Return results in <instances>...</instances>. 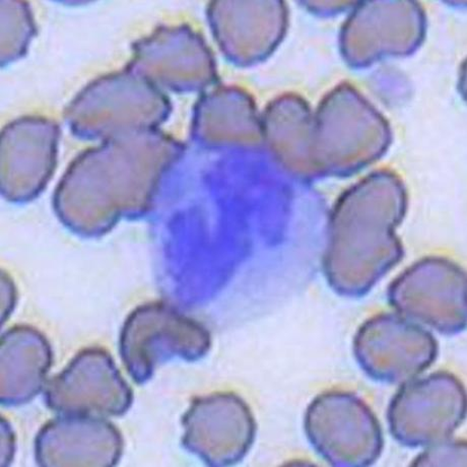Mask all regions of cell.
Instances as JSON below:
<instances>
[{"instance_id":"1","label":"cell","mask_w":467,"mask_h":467,"mask_svg":"<svg viewBox=\"0 0 467 467\" xmlns=\"http://www.w3.org/2000/svg\"><path fill=\"white\" fill-rule=\"evenodd\" d=\"M305 432L317 452L335 466H369L381 455V425L357 394L330 390L318 395L305 415Z\"/></svg>"},{"instance_id":"2","label":"cell","mask_w":467,"mask_h":467,"mask_svg":"<svg viewBox=\"0 0 467 467\" xmlns=\"http://www.w3.org/2000/svg\"><path fill=\"white\" fill-rule=\"evenodd\" d=\"M465 416V389L448 372L403 383L389 409L392 436L409 447L429 446L451 438Z\"/></svg>"},{"instance_id":"3","label":"cell","mask_w":467,"mask_h":467,"mask_svg":"<svg viewBox=\"0 0 467 467\" xmlns=\"http://www.w3.org/2000/svg\"><path fill=\"white\" fill-rule=\"evenodd\" d=\"M133 392L111 356L86 349L45 385V400L65 415L121 416L131 407Z\"/></svg>"},{"instance_id":"4","label":"cell","mask_w":467,"mask_h":467,"mask_svg":"<svg viewBox=\"0 0 467 467\" xmlns=\"http://www.w3.org/2000/svg\"><path fill=\"white\" fill-rule=\"evenodd\" d=\"M183 444L206 464H235L246 456L256 435V421L239 395L217 392L196 399L182 420Z\"/></svg>"},{"instance_id":"5","label":"cell","mask_w":467,"mask_h":467,"mask_svg":"<svg viewBox=\"0 0 467 467\" xmlns=\"http://www.w3.org/2000/svg\"><path fill=\"white\" fill-rule=\"evenodd\" d=\"M355 354L362 370L372 379L403 384L417 379L436 360L432 337L400 320L379 319L358 336Z\"/></svg>"},{"instance_id":"6","label":"cell","mask_w":467,"mask_h":467,"mask_svg":"<svg viewBox=\"0 0 467 467\" xmlns=\"http://www.w3.org/2000/svg\"><path fill=\"white\" fill-rule=\"evenodd\" d=\"M35 451L42 466H114L123 439L103 417L66 415L41 429Z\"/></svg>"},{"instance_id":"7","label":"cell","mask_w":467,"mask_h":467,"mask_svg":"<svg viewBox=\"0 0 467 467\" xmlns=\"http://www.w3.org/2000/svg\"><path fill=\"white\" fill-rule=\"evenodd\" d=\"M145 321L133 317L125 327L121 339V356L125 368L136 382L148 380L159 365L158 348L170 344L183 358L182 346L191 360L202 357L210 348L206 332L192 321L176 317L164 308L147 309L140 312Z\"/></svg>"},{"instance_id":"8","label":"cell","mask_w":467,"mask_h":467,"mask_svg":"<svg viewBox=\"0 0 467 467\" xmlns=\"http://www.w3.org/2000/svg\"><path fill=\"white\" fill-rule=\"evenodd\" d=\"M51 366V353L40 336L16 340L12 332L2 343V402L20 403L40 392Z\"/></svg>"},{"instance_id":"9","label":"cell","mask_w":467,"mask_h":467,"mask_svg":"<svg viewBox=\"0 0 467 467\" xmlns=\"http://www.w3.org/2000/svg\"><path fill=\"white\" fill-rule=\"evenodd\" d=\"M467 446L463 440L451 438L429 445L426 451L420 454L412 466H466Z\"/></svg>"}]
</instances>
